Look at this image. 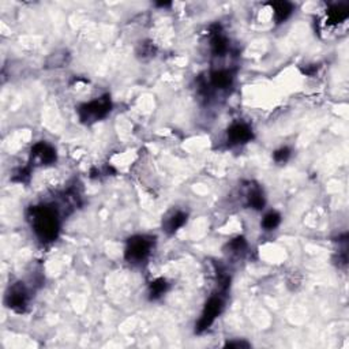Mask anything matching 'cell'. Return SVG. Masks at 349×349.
<instances>
[{
    "mask_svg": "<svg viewBox=\"0 0 349 349\" xmlns=\"http://www.w3.org/2000/svg\"><path fill=\"white\" fill-rule=\"evenodd\" d=\"M33 226L40 239L45 242H51L56 238L59 224L56 218L55 211L49 207H38L33 210Z\"/></svg>",
    "mask_w": 349,
    "mask_h": 349,
    "instance_id": "1",
    "label": "cell"
},
{
    "mask_svg": "<svg viewBox=\"0 0 349 349\" xmlns=\"http://www.w3.org/2000/svg\"><path fill=\"white\" fill-rule=\"evenodd\" d=\"M110 110V101L108 100V97L104 98H98L96 101L89 102L85 105L81 106L79 109V115L83 122H89V120H98L104 118V116Z\"/></svg>",
    "mask_w": 349,
    "mask_h": 349,
    "instance_id": "2",
    "label": "cell"
},
{
    "mask_svg": "<svg viewBox=\"0 0 349 349\" xmlns=\"http://www.w3.org/2000/svg\"><path fill=\"white\" fill-rule=\"evenodd\" d=\"M150 253V242L145 238L137 236L130 239L126 248V259L130 262H141Z\"/></svg>",
    "mask_w": 349,
    "mask_h": 349,
    "instance_id": "3",
    "label": "cell"
},
{
    "mask_svg": "<svg viewBox=\"0 0 349 349\" xmlns=\"http://www.w3.org/2000/svg\"><path fill=\"white\" fill-rule=\"evenodd\" d=\"M222 310V302L220 298H211L206 303V307L203 310V314L199 322H198V331L206 330L207 327L210 326L213 321L216 319V317L221 313Z\"/></svg>",
    "mask_w": 349,
    "mask_h": 349,
    "instance_id": "4",
    "label": "cell"
},
{
    "mask_svg": "<svg viewBox=\"0 0 349 349\" xmlns=\"http://www.w3.org/2000/svg\"><path fill=\"white\" fill-rule=\"evenodd\" d=\"M253 137L251 130L246 124H235L228 130V139L232 143H243L250 141Z\"/></svg>",
    "mask_w": 349,
    "mask_h": 349,
    "instance_id": "5",
    "label": "cell"
},
{
    "mask_svg": "<svg viewBox=\"0 0 349 349\" xmlns=\"http://www.w3.org/2000/svg\"><path fill=\"white\" fill-rule=\"evenodd\" d=\"M26 292L23 289V286H15L9 295V304L10 307L14 308L17 311H22L23 307L26 306Z\"/></svg>",
    "mask_w": 349,
    "mask_h": 349,
    "instance_id": "6",
    "label": "cell"
},
{
    "mask_svg": "<svg viewBox=\"0 0 349 349\" xmlns=\"http://www.w3.org/2000/svg\"><path fill=\"white\" fill-rule=\"evenodd\" d=\"M33 156L38 157V158L41 160V162H45V164L52 162V161L56 158L55 150H53L51 146L45 145V143H38V145H36L34 149H33Z\"/></svg>",
    "mask_w": 349,
    "mask_h": 349,
    "instance_id": "7",
    "label": "cell"
},
{
    "mask_svg": "<svg viewBox=\"0 0 349 349\" xmlns=\"http://www.w3.org/2000/svg\"><path fill=\"white\" fill-rule=\"evenodd\" d=\"M271 7H273V14H274L277 23L284 22L292 13V5L286 2H277V3H273Z\"/></svg>",
    "mask_w": 349,
    "mask_h": 349,
    "instance_id": "8",
    "label": "cell"
},
{
    "mask_svg": "<svg viewBox=\"0 0 349 349\" xmlns=\"http://www.w3.org/2000/svg\"><path fill=\"white\" fill-rule=\"evenodd\" d=\"M186 221H187V216H186L184 213L178 211V213H174L173 216H170L169 218L166 220L165 230L166 232H169V234H173V232H176V230L179 229L180 226L184 225Z\"/></svg>",
    "mask_w": 349,
    "mask_h": 349,
    "instance_id": "9",
    "label": "cell"
},
{
    "mask_svg": "<svg viewBox=\"0 0 349 349\" xmlns=\"http://www.w3.org/2000/svg\"><path fill=\"white\" fill-rule=\"evenodd\" d=\"M211 82L216 87H220V89H225L230 85L232 82V77L228 71H218V73L213 74L211 77Z\"/></svg>",
    "mask_w": 349,
    "mask_h": 349,
    "instance_id": "10",
    "label": "cell"
},
{
    "mask_svg": "<svg viewBox=\"0 0 349 349\" xmlns=\"http://www.w3.org/2000/svg\"><path fill=\"white\" fill-rule=\"evenodd\" d=\"M211 46H213V51L217 55H222L224 52L226 51V40L225 37L220 34V33H216L213 40H211Z\"/></svg>",
    "mask_w": 349,
    "mask_h": 349,
    "instance_id": "11",
    "label": "cell"
},
{
    "mask_svg": "<svg viewBox=\"0 0 349 349\" xmlns=\"http://www.w3.org/2000/svg\"><path fill=\"white\" fill-rule=\"evenodd\" d=\"M281 221V217L277 214V213H274V211H271V213H269V214H266L265 216V218H263V221H262V225H263V228L267 230H271L274 229L278 224H280Z\"/></svg>",
    "mask_w": 349,
    "mask_h": 349,
    "instance_id": "12",
    "label": "cell"
},
{
    "mask_svg": "<svg viewBox=\"0 0 349 349\" xmlns=\"http://www.w3.org/2000/svg\"><path fill=\"white\" fill-rule=\"evenodd\" d=\"M166 289V282L164 280H157L154 282H152L150 285V295H152V299H156L158 296L164 294Z\"/></svg>",
    "mask_w": 349,
    "mask_h": 349,
    "instance_id": "13",
    "label": "cell"
},
{
    "mask_svg": "<svg viewBox=\"0 0 349 349\" xmlns=\"http://www.w3.org/2000/svg\"><path fill=\"white\" fill-rule=\"evenodd\" d=\"M248 202H250V205H251L254 209H258V210H259V209H262L263 205H265V199L262 197V194L257 190V191H253V193L250 194Z\"/></svg>",
    "mask_w": 349,
    "mask_h": 349,
    "instance_id": "14",
    "label": "cell"
},
{
    "mask_svg": "<svg viewBox=\"0 0 349 349\" xmlns=\"http://www.w3.org/2000/svg\"><path fill=\"white\" fill-rule=\"evenodd\" d=\"M289 156H290L289 149L282 147V149H280V150H277V152L274 153V160H276L277 162H284V161L288 160V157Z\"/></svg>",
    "mask_w": 349,
    "mask_h": 349,
    "instance_id": "15",
    "label": "cell"
},
{
    "mask_svg": "<svg viewBox=\"0 0 349 349\" xmlns=\"http://www.w3.org/2000/svg\"><path fill=\"white\" fill-rule=\"evenodd\" d=\"M226 346L228 348H232V346H248V344H246V342H229V344H226Z\"/></svg>",
    "mask_w": 349,
    "mask_h": 349,
    "instance_id": "16",
    "label": "cell"
}]
</instances>
